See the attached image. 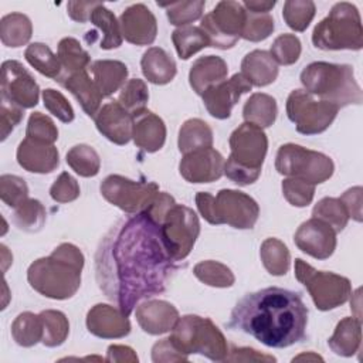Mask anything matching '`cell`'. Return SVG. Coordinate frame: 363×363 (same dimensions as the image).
I'll list each match as a JSON object with an SVG mask.
<instances>
[{"label": "cell", "instance_id": "15", "mask_svg": "<svg viewBox=\"0 0 363 363\" xmlns=\"http://www.w3.org/2000/svg\"><path fill=\"white\" fill-rule=\"evenodd\" d=\"M216 207L220 224H228L238 230L252 228L259 216V206L251 196L231 189L217 193Z\"/></svg>", "mask_w": 363, "mask_h": 363}, {"label": "cell", "instance_id": "3", "mask_svg": "<svg viewBox=\"0 0 363 363\" xmlns=\"http://www.w3.org/2000/svg\"><path fill=\"white\" fill-rule=\"evenodd\" d=\"M84 261V254L77 245L62 242L48 257L38 258L28 267L27 281L43 296L68 299L81 286Z\"/></svg>", "mask_w": 363, "mask_h": 363}, {"label": "cell", "instance_id": "7", "mask_svg": "<svg viewBox=\"0 0 363 363\" xmlns=\"http://www.w3.org/2000/svg\"><path fill=\"white\" fill-rule=\"evenodd\" d=\"M169 337L186 356L199 353L210 360L221 362L228 354V345L224 335L208 318L184 315L179 318Z\"/></svg>", "mask_w": 363, "mask_h": 363}, {"label": "cell", "instance_id": "11", "mask_svg": "<svg viewBox=\"0 0 363 363\" xmlns=\"http://www.w3.org/2000/svg\"><path fill=\"white\" fill-rule=\"evenodd\" d=\"M160 228L167 251L177 262L193 250L200 234V221L190 207L176 203L164 214Z\"/></svg>", "mask_w": 363, "mask_h": 363}, {"label": "cell", "instance_id": "63", "mask_svg": "<svg viewBox=\"0 0 363 363\" xmlns=\"http://www.w3.org/2000/svg\"><path fill=\"white\" fill-rule=\"evenodd\" d=\"M354 299H356V303L353 302V301H350V308H353V309H356V315H354V318L356 319H359V320H362V318H360V288H357L356 291H354Z\"/></svg>", "mask_w": 363, "mask_h": 363}, {"label": "cell", "instance_id": "14", "mask_svg": "<svg viewBox=\"0 0 363 363\" xmlns=\"http://www.w3.org/2000/svg\"><path fill=\"white\" fill-rule=\"evenodd\" d=\"M40 86L33 75L16 60L1 64V99H6L21 109L38 104Z\"/></svg>", "mask_w": 363, "mask_h": 363}, {"label": "cell", "instance_id": "4", "mask_svg": "<svg viewBox=\"0 0 363 363\" xmlns=\"http://www.w3.org/2000/svg\"><path fill=\"white\" fill-rule=\"evenodd\" d=\"M301 82L306 92L337 108L352 104L359 105L363 101V92L354 78L353 67L347 64L311 62L302 69Z\"/></svg>", "mask_w": 363, "mask_h": 363}, {"label": "cell", "instance_id": "32", "mask_svg": "<svg viewBox=\"0 0 363 363\" xmlns=\"http://www.w3.org/2000/svg\"><path fill=\"white\" fill-rule=\"evenodd\" d=\"M277 113L278 106L275 98L262 92L252 94L242 108L244 121L261 129L269 128L275 122Z\"/></svg>", "mask_w": 363, "mask_h": 363}, {"label": "cell", "instance_id": "27", "mask_svg": "<svg viewBox=\"0 0 363 363\" xmlns=\"http://www.w3.org/2000/svg\"><path fill=\"white\" fill-rule=\"evenodd\" d=\"M279 68L269 51L254 50L241 61L242 77L254 86H265L272 84L278 77Z\"/></svg>", "mask_w": 363, "mask_h": 363}, {"label": "cell", "instance_id": "12", "mask_svg": "<svg viewBox=\"0 0 363 363\" xmlns=\"http://www.w3.org/2000/svg\"><path fill=\"white\" fill-rule=\"evenodd\" d=\"M245 14L247 11L242 3L233 0L218 1L216 7L201 18L200 23V28L207 35L210 47L220 50L234 47L241 35Z\"/></svg>", "mask_w": 363, "mask_h": 363}, {"label": "cell", "instance_id": "60", "mask_svg": "<svg viewBox=\"0 0 363 363\" xmlns=\"http://www.w3.org/2000/svg\"><path fill=\"white\" fill-rule=\"evenodd\" d=\"M99 4V1H68L67 11L68 16L78 23H86L91 17L92 10Z\"/></svg>", "mask_w": 363, "mask_h": 363}, {"label": "cell", "instance_id": "50", "mask_svg": "<svg viewBox=\"0 0 363 363\" xmlns=\"http://www.w3.org/2000/svg\"><path fill=\"white\" fill-rule=\"evenodd\" d=\"M26 138L54 145V142L58 139V129L50 116L41 112H33L28 118Z\"/></svg>", "mask_w": 363, "mask_h": 363}, {"label": "cell", "instance_id": "42", "mask_svg": "<svg viewBox=\"0 0 363 363\" xmlns=\"http://www.w3.org/2000/svg\"><path fill=\"white\" fill-rule=\"evenodd\" d=\"M47 213L44 206L35 199H27L14 208L13 221L14 224L27 233H37L45 224Z\"/></svg>", "mask_w": 363, "mask_h": 363}, {"label": "cell", "instance_id": "45", "mask_svg": "<svg viewBox=\"0 0 363 363\" xmlns=\"http://www.w3.org/2000/svg\"><path fill=\"white\" fill-rule=\"evenodd\" d=\"M149 101V89L143 79L132 78L128 79L122 86L118 102L132 115H138L139 112L146 109V104Z\"/></svg>", "mask_w": 363, "mask_h": 363}, {"label": "cell", "instance_id": "19", "mask_svg": "<svg viewBox=\"0 0 363 363\" xmlns=\"http://www.w3.org/2000/svg\"><path fill=\"white\" fill-rule=\"evenodd\" d=\"M122 37L135 45H150L156 40L157 21L155 14L142 3L125 9L119 17Z\"/></svg>", "mask_w": 363, "mask_h": 363}, {"label": "cell", "instance_id": "26", "mask_svg": "<svg viewBox=\"0 0 363 363\" xmlns=\"http://www.w3.org/2000/svg\"><path fill=\"white\" fill-rule=\"evenodd\" d=\"M228 74L227 62L217 55H204L197 58L190 67L189 82L197 95H201L207 88L225 79Z\"/></svg>", "mask_w": 363, "mask_h": 363}, {"label": "cell", "instance_id": "10", "mask_svg": "<svg viewBox=\"0 0 363 363\" xmlns=\"http://www.w3.org/2000/svg\"><path fill=\"white\" fill-rule=\"evenodd\" d=\"M339 108L330 102L315 99L305 89H294L286 99L288 119L302 135L325 132L337 115Z\"/></svg>", "mask_w": 363, "mask_h": 363}, {"label": "cell", "instance_id": "20", "mask_svg": "<svg viewBox=\"0 0 363 363\" xmlns=\"http://www.w3.org/2000/svg\"><path fill=\"white\" fill-rule=\"evenodd\" d=\"M94 121L99 133L115 145H126L132 139L133 116L118 101L99 108Z\"/></svg>", "mask_w": 363, "mask_h": 363}, {"label": "cell", "instance_id": "49", "mask_svg": "<svg viewBox=\"0 0 363 363\" xmlns=\"http://www.w3.org/2000/svg\"><path fill=\"white\" fill-rule=\"evenodd\" d=\"M301 51V41L295 34H281L274 40L269 54L277 64L292 65L299 60Z\"/></svg>", "mask_w": 363, "mask_h": 363}, {"label": "cell", "instance_id": "57", "mask_svg": "<svg viewBox=\"0 0 363 363\" xmlns=\"http://www.w3.org/2000/svg\"><path fill=\"white\" fill-rule=\"evenodd\" d=\"M362 194H363L362 187L354 186V187L347 189L339 197V200L343 203V206L349 214V218H353L357 223L362 221Z\"/></svg>", "mask_w": 363, "mask_h": 363}, {"label": "cell", "instance_id": "46", "mask_svg": "<svg viewBox=\"0 0 363 363\" xmlns=\"http://www.w3.org/2000/svg\"><path fill=\"white\" fill-rule=\"evenodd\" d=\"M315 3L311 0H288L282 7L286 26L295 31H305L315 17Z\"/></svg>", "mask_w": 363, "mask_h": 363}, {"label": "cell", "instance_id": "64", "mask_svg": "<svg viewBox=\"0 0 363 363\" xmlns=\"http://www.w3.org/2000/svg\"><path fill=\"white\" fill-rule=\"evenodd\" d=\"M299 360H320L322 362L323 359L315 353H303V354L294 357V362H299Z\"/></svg>", "mask_w": 363, "mask_h": 363}, {"label": "cell", "instance_id": "43", "mask_svg": "<svg viewBox=\"0 0 363 363\" xmlns=\"http://www.w3.org/2000/svg\"><path fill=\"white\" fill-rule=\"evenodd\" d=\"M193 274L197 279H200L203 284L208 286L228 288V286H233L235 282V277L233 271L227 265L213 259H207L196 264L193 268Z\"/></svg>", "mask_w": 363, "mask_h": 363}, {"label": "cell", "instance_id": "44", "mask_svg": "<svg viewBox=\"0 0 363 363\" xmlns=\"http://www.w3.org/2000/svg\"><path fill=\"white\" fill-rule=\"evenodd\" d=\"M312 217L328 223L336 233H340L349 221V214L343 203L336 197L320 199L312 210Z\"/></svg>", "mask_w": 363, "mask_h": 363}, {"label": "cell", "instance_id": "22", "mask_svg": "<svg viewBox=\"0 0 363 363\" xmlns=\"http://www.w3.org/2000/svg\"><path fill=\"white\" fill-rule=\"evenodd\" d=\"M136 320L143 332L149 335H162L172 330L179 320V311L167 301L147 299L138 305Z\"/></svg>", "mask_w": 363, "mask_h": 363}, {"label": "cell", "instance_id": "13", "mask_svg": "<svg viewBox=\"0 0 363 363\" xmlns=\"http://www.w3.org/2000/svg\"><path fill=\"white\" fill-rule=\"evenodd\" d=\"M157 193L155 182H133L119 174H109L101 183L104 199L128 214L145 211Z\"/></svg>", "mask_w": 363, "mask_h": 363}, {"label": "cell", "instance_id": "18", "mask_svg": "<svg viewBox=\"0 0 363 363\" xmlns=\"http://www.w3.org/2000/svg\"><path fill=\"white\" fill-rule=\"evenodd\" d=\"M224 164L223 155L213 147H207L183 155L179 172L189 183H211L224 174Z\"/></svg>", "mask_w": 363, "mask_h": 363}, {"label": "cell", "instance_id": "6", "mask_svg": "<svg viewBox=\"0 0 363 363\" xmlns=\"http://www.w3.org/2000/svg\"><path fill=\"white\" fill-rule=\"evenodd\" d=\"M312 43L325 51L360 50L363 47V27L357 7L347 1L336 3L329 14L315 26Z\"/></svg>", "mask_w": 363, "mask_h": 363}, {"label": "cell", "instance_id": "36", "mask_svg": "<svg viewBox=\"0 0 363 363\" xmlns=\"http://www.w3.org/2000/svg\"><path fill=\"white\" fill-rule=\"evenodd\" d=\"M57 57L62 67L61 77L69 75V74H74L78 71H84V69H86V67L91 62L89 54L81 47L79 41L74 37H64L58 43Z\"/></svg>", "mask_w": 363, "mask_h": 363}, {"label": "cell", "instance_id": "38", "mask_svg": "<svg viewBox=\"0 0 363 363\" xmlns=\"http://www.w3.org/2000/svg\"><path fill=\"white\" fill-rule=\"evenodd\" d=\"M172 41L176 52L182 60H189L200 50L210 47V41L200 27L186 26L179 27L172 33Z\"/></svg>", "mask_w": 363, "mask_h": 363}, {"label": "cell", "instance_id": "17", "mask_svg": "<svg viewBox=\"0 0 363 363\" xmlns=\"http://www.w3.org/2000/svg\"><path fill=\"white\" fill-rule=\"evenodd\" d=\"M336 234L328 223L312 217L298 227L294 241L302 252L316 259H326L335 252Z\"/></svg>", "mask_w": 363, "mask_h": 363}, {"label": "cell", "instance_id": "37", "mask_svg": "<svg viewBox=\"0 0 363 363\" xmlns=\"http://www.w3.org/2000/svg\"><path fill=\"white\" fill-rule=\"evenodd\" d=\"M259 257L265 269L271 275H285L291 265V254L288 247L278 238H267L261 244Z\"/></svg>", "mask_w": 363, "mask_h": 363}, {"label": "cell", "instance_id": "54", "mask_svg": "<svg viewBox=\"0 0 363 363\" xmlns=\"http://www.w3.org/2000/svg\"><path fill=\"white\" fill-rule=\"evenodd\" d=\"M78 182L67 172H62L50 187V196L57 203H69L79 197Z\"/></svg>", "mask_w": 363, "mask_h": 363}, {"label": "cell", "instance_id": "59", "mask_svg": "<svg viewBox=\"0 0 363 363\" xmlns=\"http://www.w3.org/2000/svg\"><path fill=\"white\" fill-rule=\"evenodd\" d=\"M277 359L269 354H262L251 347H231L225 362H275Z\"/></svg>", "mask_w": 363, "mask_h": 363}, {"label": "cell", "instance_id": "28", "mask_svg": "<svg viewBox=\"0 0 363 363\" xmlns=\"http://www.w3.org/2000/svg\"><path fill=\"white\" fill-rule=\"evenodd\" d=\"M91 72L104 98L122 89L128 78V67L118 60H96L91 64Z\"/></svg>", "mask_w": 363, "mask_h": 363}, {"label": "cell", "instance_id": "21", "mask_svg": "<svg viewBox=\"0 0 363 363\" xmlns=\"http://www.w3.org/2000/svg\"><path fill=\"white\" fill-rule=\"evenodd\" d=\"M86 328L96 337L119 339L129 335L130 322L118 306L96 303L88 311Z\"/></svg>", "mask_w": 363, "mask_h": 363}, {"label": "cell", "instance_id": "62", "mask_svg": "<svg viewBox=\"0 0 363 363\" xmlns=\"http://www.w3.org/2000/svg\"><path fill=\"white\" fill-rule=\"evenodd\" d=\"M277 1H259V0H251V1H244L242 6L245 10L252 11V13H269L275 7Z\"/></svg>", "mask_w": 363, "mask_h": 363}, {"label": "cell", "instance_id": "16", "mask_svg": "<svg viewBox=\"0 0 363 363\" xmlns=\"http://www.w3.org/2000/svg\"><path fill=\"white\" fill-rule=\"evenodd\" d=\"M252 85L242 77V74H234L230 79H224L211 85L203 94V104L207 112L216 119H227L231 115L233 106L238 102L240 96L250 92Z\"/></svg>", "mask_w": 363, "mask_h": 363}, {"label": "cell", "instance_id": "51", "mask_svg": "<svg viewBox=\"0 0 363 363\" xmlns=\"http://www.w3.org/2000/svg\"><path fill=\"white\" fill-rule=\"evenodd\" d=\"M0 199L10 207H17L28 199V187L24 179L14 174L0 176Z\"/></svg>", "mask_w": 363, "mask_h": 363}, {"label": "cell", "instance_id": "2", "mask_svg": "<svg viewBox=\"0 0 363 363\" xmlns=\"http://www.w3.org/2000/svg\"><path fill=\"white\" fill-rule=\"evenodd\" d=\"M308 325V308L298 292L279 286L245 294L234 306L228 326L268 347L282 349L301 342Z\"/></svg>", "mask_w": 363, "mask_h": 363}, {"label": "cell", "instance_id": "29", "mask_svg": "<svg viewBox=\"0 0 363 363\" xmlns=\"http://www.w3.org/2000/svg\"><path fill=\"white\" fill-rule=\"evenodd\" d=\"M145 78L155 85L169 84L176 77L174 60L160 47L147 48L140 60Z\"/></svg>", "mask_w": 363, "mask_h": 363}, {"label": "cell", "instance_id": "56", "mask_svg": "<svg viewBox=\"0 0 363 363\" xmlns=\"http://www.w3.org/2000/svg\"><path fill=\"white\" fill-rule=\"evenodd\" d=\"M152 360L155 363L159 362H186L189 360V356L183 354L176 345L172 342L170 337L162 339L156 342L152 347Z\"/></svg>", "mask_w": 363, "mask_h": 363}, {"label": "cell", "instance_id": "55", "mask_svg": "<svg viewBox=\"0 0 363 363\" xmlns=\"http://www.w3.org/2000/svg\"><path fill=\"white\" fill-rule=\"evenodd\" d=\"M24 116V111L6 101V99H1V104H0V132H1V140H4L9 133L21 122Z\"/></svg>", "mask_w": 363, "mask_h": 363}, {"label": "cell", "instance_id": "58", "mask_svg": "<svg viewBox=\"0 0 363 363\" xmlns=\"http://www.w3.org/2000/svg\"><path fill=\"white\" fill-rule=\"evenodd\" d=\"M196 206L199 213L203 216L206 221L210 224L218 225V216H217V207H216V197L211 196L207 191H199L196 194Z\"/></svg>", "mask_w": 363, "mask_h": 363}, {"label": "cell", "instance_id": "40", "mask_svg": "<svg viewBox=\"0 0 363 363\" xmlns=\"http://www.w3.org/2000/svg\"><path fill=\"white\" fill-rule=\"evenodd\" d=\"M43 322V345L57 347L65 342L69 333V322L61 311L47 309L38 313Z\"/></svg>", "mask_w": 363, "mask_h": 363}, {"label": "cell", "instance_id": "52", "mask_svg": "<svg viewBox=\"0 0 363 363\" xmlns=\"http://www.w3.org/2000/svg\"><path fill=\"white\" fill-rule=\"evenodd\" d=\"M282 193L291 206L306 207L313 200L315 184L301 179L288 177L282 182Z\"/></svg>", "mask_w": 363, "mask_h": 363}, {"label": "cell", "instance_id": "31", "mask_svg": "<svg viewBox=\"0 0 363 363\" xmlns=\"http://www.w3.org/2000/svg\"><path fill=\"white\" fill-rule=\"evenodd\" d=\"M177 145L183 155L213 147V130L207 122L199 118L187 119L179 130Z\"/></svg>", "mask_w": 363, "mask_h": 363}, {"label": "cell", "instance_id": "33", "mask_svg": "<svg viewBox=\"0 0 363 363\" xmlns=\"http://www.w3.org/2000/svg\"><path fill=\"white\" fill-rule=\"evenodd\" d=\"M33 34V24L23 13H10L0 20V38L6 47L17 48L27 44Z\"/></svg>", "mask_w": 363, "mask_h": 363}, {"label": "cell", "instance_id": "30", "mask_svg": "<svg viewBox=\"0 0 363 363\" xmlns=\"http://www.w3.org/2000/svg\"><path fill=\"white\" fill-rule=\"evenodd\" d=\"M362 345V320L354 316L343 318L335 328L333 335L328 339V346L339 356L350 357L360 350Z\"/></svg>", "mask_w": 363, "mask_h": 363}, {"label": "cell", "instance_id": "8", "mask_svg": "<svg viewBox=\"0 0 363 363\" xmlns=\"http://www.w3.org/2000/svg\"><path fill=\"white\" fill-rule=\"evenodd\" d=\"M275 169L282 176L319 184L332 177L335 164L325 153L285 143L277 152Z\"/></svg>", "mask_w": 363, "mask_h": 363}, {"label": "cell", "instance_id": "24", "mask_svg": "<svg viewBox=\"0 0 363 363\" xmlns=\"http://www.w3.org/2000/svg\"><path fill=\"white\" fill-rule=\"evenodd\" d=\"M132 139L138 147L147 153L157 152L166 142V125L160 116L145 109L133 116Z\"/></svg>", "mask_w": 363, "mask_h": 363}, {"label": "cell", "instance_id": "25", "mask_svg": "<svg viewBox=\"0 0 363 363\" xmlns=\"http://www.w3.org/2000/svg\"><path fill=\"white\" fill-rule=\"evenodd\" d=\"M58 82L75 96L88 116L94 118L96 115L104 96L96 88L94 79H91V77L86 74V69L64 75L58 79Z\"/></svg>", "mask_w": 363, "mask_h": 363}, {"label": "cell", "instance_id": "39", "mask_svg": "<svg viewBox=\"0 0 363 363\" xmlns=\"http://www.w3.org/2000/svg\"><path fill=\"white\" fill-rule=\"evenodd\" d=\"M11 336L17 345L31 347L43 340V322L33 312L20 313L11 323Z\"/></svg>", "mask_w": 363, "mask_h": 363}, {"label": "cell", "instance_id": "47", "mask_svg": "<svg viewBox=\"0 0 363 363\" xmlns=\"http://www.w3.org/2000/svg\"><path fill=\"white\" fill-rule=\"evenodd\" d=\"M160 7L166 9L167 18L170 24L177 27H186L190 23L201 18L206 1L193 0V1H176V3H157Z\"/></svg>", "mask_w": 363, "mask_h": 363}, {"label": "cell", "instance_id": "61", "mask_svg": "<svg viewBox=\"0 0 363 363\" xmlns=\"http://www.w3.org/2000/svg\"><path fill=\"white\" fill-rule=\"evenodd\" d=\"M106 362H129V363H135L138 362V356L135 353V350L129 346H123V345H111L108 347L106 352Z\"/></svg>", "mask_w": 363, "mask_h": 363}, {"label": "cell", "instance_id": "48", "mask_svg": "<svg viewBox=\"0 0 363 363\" xmlns=\"http://www.w3.org/2000/svg\"><path fill=\"white\" fill-rule=\"evenodd\" d=\"M245 23L241 31V38L258 43L269 37L274 31V18L269 13H252L245 10Z\"/></svg>", "mask_w": 363, "mask_h": 363}, {"label": "cell", "instance_id": "35", "mask_svg": "<svg viewBox=\"0 0 363 363\" xmlns=\"http://www.w3.org/2000/svg\"><path fill=\"white\" fill-rule=\"evenodd\" d=\"M24 57L34 69L48 78L58 81L62 74V67L58 57L44 43H31L26 48Z\"/></svg>", "mask_w": 363, "mask_h": 363}, {"label": "cell", "instance_id": "1", "mask_svg": "<svg viewBox=\"0 0 363 363\" xmlns=\"http://www.w3.org/2000/svg\"><path fill=\"white\" fill-rule=\"evenodd\" d=\"M176 269L160 224L147 211L113 224L95 252L98 286L126 316L139 301L164 292Z\"/></svg>", "mask_w": 363, "mask_h": 363}, {"label": "cell", "instance_id": "9", "mask_svg": "<svg viewBox=\"0 0 363 363\" xmlns=\"http://www.w3.org/2000/svg\"><path fill=\"white\" fill-rule=\"evenodd\" d=\"M295 277L308 289L315 306L320 311L335 309L352 295V285L346 277L318 271L301 258L295 259Z\"/></svg>", "mask_w": 363, "mask_h": 363}, {"label": "cell", "instance_id": "41", "mask_svg": "<svg viewBox=\"0 0 363 363\" xmlns=\"http://www.w3.org/2000/svg\"><path fill=\"white\" fill-rule=\"evenodd\" d=\"M68 166L82 177H94L99 173L101 159L98 152L89 145H75L67 152Z\"/></svg>", "mask_w": 363, "mask_h": 363}, {"label": "cell", "instance_id": "53", "mask_svg": "<svg viewBox=\"0 0 363 363\" xmlns=\"http://www.w3.org/2000/svg\"><path fill=\"white\" fill-rule=\"evenodd\" d=\"M43 101H44L45 109L61 122L69 123L74 121L75 118L74 109L68 102V99L60 91L47 88L45 91H43Z\"/></svg>", "mask_w": 363, "mask_h": 363}, {"label": "cell", "instance_id": "23", "mask_svg": "<svg viewBox=\"0 0 363 363\" xmlns=\"http://www.w3.org/2000/svg\"><path fill=\"white\" fill-rule=\"evenodd\" d=\"M18 164L31 173L45 174L54 172L60 164V153L54 145L26 138L17 147Z\"/></svg>", "mask_w": 363, "mask_h": 363}, {"label": "cell", "instance_id": "34", "mask_svg": "<svg viewBox=\"0 0 363 363\" xmlns=\"http://www.w3.org/2000/svg\"><path fill=\"white\" fill-rule=\"evenodd\" d=\"M89 21L104 34L99 45L102 50H113L122 44L123 37L121 31V24L116 20L115 14L109 9H106L104 3L99 1V4L92 10Z\"/></svg>", "mask_w": 363, "mask_h": 363}, {"label": "cell", "instance_id": "5", "mask_svg": "<svg viewBox=\"0 0 363 363\" xmlns=\"http://www.w3.org/2000/svg\"><path fill=\"white\" fill-rule=\"evenodd\" d=\"M230 149L224 174L240 186L257 182L268 150L265 132L252 123L244 122L231 133Z\"/></svg>", "mask_w": 363, "mask_h": 363}]
</instances>
